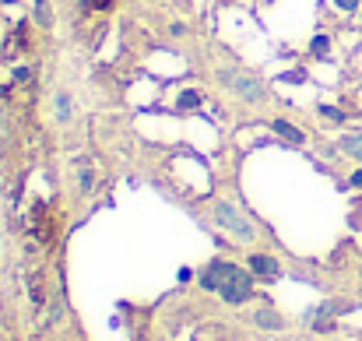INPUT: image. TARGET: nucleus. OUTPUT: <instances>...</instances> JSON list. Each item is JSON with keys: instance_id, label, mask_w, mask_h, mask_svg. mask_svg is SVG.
<instances>
[{"instance_id": "dca6fc26", "label": "nucleus", "mask_w": 362, "mask_h": 341, "mask_svg": "<svg viewBox=\"0 0 362 341\" xmlns=\"http://www.w3.org/2000/svg\"><path fill=\"white\" fill-rule=\"evenodd\" d=\"M349 183H352V187H359V190H362V169H356V173L349 176Z\"/></svg>"}, {"instance_id": "9d476101", "label": "nucleus", "mask_w": 362, "mask_h": 341, "mask_svg": "<svg viewBox=\"0 0 362 341\" xmlns=\"http://www.w3.org/2000/svg\"><path fill=\"white\" fill-rule=\"evenodd\" d=\"M78 173H81V176H78V183H81V194H88V190L95 187V169H92V166H81Z\"/></svg>"}, {"instance_id": "423d86ee", "label": "nucleus", "mask_w": 362, "mask_h": 341, "mask_svg": "<svg viewBox=\"0 0 362 341\" xmlns=\"http://www.w3.org/2000/svg\"><path fill=\"white\" fill-rule=\"evenodd\" d=\"M338 151H345V155L362 162V134H341L338 137Z\"/></svg>"}, {"instance_id": "9b49d317", "label": "nucleus", "mask_w": 362, "mask_h": 341, "mask_svg": "<svg viewBox=\"0 0 362 341\" xmlns=\"http://www.w3.org/2000/svg\"><path fill=\"white\" fill-rule=\"evenodd\" d=\"M327 50H331V39H327V35H313V39H310V53H313V57H324Z\"/></svg>"}, {"instance_id": "ddd939ff", "label": "nucleus", "mask_w": 362, "mask_h": 341, "mask_svg": "<svg viewBox=\"0 0 362 341\" xmlns=\"http://www.w3.org/2000/svg\"><path fill=\"white\" fill-rule=\"evenodd\" d=\"M338 11H359V0H334Z\"/></svg>"}, {"instance_id": "f257e3e1", "label": "nucleus", "mask_w": 362, "mask_h": 341, "mask_svg": "<svg viewBox=\"0 0 362 341\" xmlns=\"http://www.w3.org/2000/svg\"><path fill=\"white\" fill-rule=\"evenodd\" d=\"M201 285L208 292H222V299L233 303V306H240L253 296V278L246 271H240L236 264H226V260H211L201 271Z\"/></svg>"}, {"instance_id": "6e6552de", "label": "nucleus", "mask_w": 362, "mask_h": 341, "mask_svg": "<svg viewBox=\"0 0 362 341\" xmlns=\"http://www.w3.org/2000/svg\"><path fill=\"white\" fill-rule=\"evenodd\" d=\"M253 320H257L260 328H267V331H281V317H278L274 310H260Z\"/></svg>"}, {"instance_id": "39448f33", "label": "nucleus", "mask_w": 362, "mask_h": 341, "mask_svg": "<svg viewBox=\"0 0 362 341\" xmlns=\"http://www.w3.org/2000/svg\"><path fill=\"white\" fill-rule=\"evenodd\" d=\"M250 271L260 274V278H278L281 274V264L267 253H250Z\"/></svg>"}, {"instance_id": "20e7f679", "label": "nucleus", "mask_w": 362, "mask_h": 341, "mask_svg": "<svg viewBox=\"0 0 362 341\" xmlns=\"http://www.w3.org/2000/svg\"><path fill=\"white\" fill-rule=\"evenodd\" d=\"M271 130L281 137V141H288V144H296V148H303L306 144V134L296 127V123H288V120H281V116H274L271 120Z\"/></svg>"}, {"instance_id": "7ed1b4c3", "label": "nucleus", "mask_w": 362, "mask_h": 341, "mask_svg": "<svg viewBox=\"0 0 362 341\" xmlns=\"http://www.w3.org/2000/svg\"><path fill=\"white\" fill-rule=\"evenodd\" d=\"M215 222H218L222 232H229V236L240 239V243H250V239H253V226L246 222V215H243L233 201H215Z\"/></svg>"}, {"instance_id": "f03ea898", "label": "nucleus", "mask_w": 362, "mask_h": 341, "mask_svg": "<svg viewBox=\"0 0 362 341\" xmlns=\"http://www.w3.org/2000/svg\"><path fill=\"white\" fill-rule=\"evenodd\" d=\"M218 81H222L240 103H246V106H260V103L267 99L264 81H257L253 74H243V71H218Z\"/></svg>"}, {"instance_id": "4468645a", "label": "nucleus", "mask_w": 362, "mask_h": 341, "mask_svg": "<svg viewBox=\"0 0 362 341\" xmlns=\"http://www.w3.org/2000/svg\"><path fill=\"white\" fill-rule=\"evenodd\" d=\"M81 4H85V7H92V11H106L113 0H81Z\"/></svg>"}, {"instance_id": "1a4fd4ad", "label": "nucleus", "mask_w": 362, "mask_h": 341, "mask_svg": "<svg viewBox=\"0 0 362 341\" xmlns=\"http://www.w3.org/2000/svg\"><path fill=\"white\" fill-rule=\"evenodd\" d=\"M71 110H74V106H71V96H67V92H57V120L67 123V120H71Z\"/></svg>"}, {"instance_id": "0eeeda50", "label": "nucleus", "mask_w": 362, "mask_h": 341, "mask_svg": "<svg viewBox=\"0 0 362 341\" xmlns=\"http://www.w3.org/2000/svg\"><path fill=\"white\" fill-rule=\"evenodd\" d=\"M204 99H201V92L197 88H187V92H180V99H176V110H197Z\"/></svg>"}, {"instance_id": "2eb2a0df", "label": "nucleus", "mask_w": 362, "mask_h": 341, "mask_svg": "<svg viewBox=\"0 0 362 341\" xmlns=\"http://www.w3.org/2000/svg\"><path fill=\"white\" fill-rule=\"evenodd\" d=\"M14 78H18V81H28V78H32V71H28V67H18V71H14Z\"/></svg>"}, {"instance_id": "f8f14e48", "label": "nucleus", "mask_w": 362, "mask_h": 341, "mask_svg": "<svg viewBox=\"0 0 362 341\" xmlns=\"http://www.w3.org/2000/svg\"><path fill=\"white\" fill-rule=\"evenodd\" d=\"M317 113H320V116H327L331 123H341V120H345V113H341L338 106H317Z\"/></svg>"}]
</instances>
